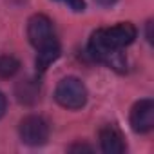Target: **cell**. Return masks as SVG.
<instances>
[{"label": "cell", "instance_id": "1", "mask_svg": "<svg viewBox=\"0 0 154 154\" xmlns=\"http://www.w3.org/2000/svg\"><path fill=\"white\" fill-rule=\"evenodd\" d=\"M138 36V29L131 22H122L112 27L96 29L89 38V53L94 60L105 63L107 67L123 72L127 69V60L122 53L123 47L131 45Z\"/></svg>", "mask_w": 154, "mask_h": 154}, {"label": "cell", "instance_id": "2", "mask_svg": "<svg viewBox=\"0 0 154 154\" xmlns=\"http://www.w3.org/2000/svg\"><path fill=\"white\" fill-rule=\"evenodd\" d=\"M27 38L36 49V69L44 72L60 56V44L53 22L45 15H35L27 22Z\"/></svg>", "mask_w": 154, "mask_h": 154}, {"label": "cell", "instance_id": "3", "mask_svg": "<svg viewBox=\"0 0 154 154\" xmlns=\"http://www.w3.org/2000/svg\"><path fill=\"white\" fill-rule=\"evenodd\" d=\"M54 100L71 111L82 109L87 102V89L84 85L82 80L74 78V76H67V78H62L54 89Z\"/></svg>", "mask_w": 154, "mask_h": 154}, {"label": "cell", "instance_id": "4", "mask_svg": "<svg viewBox=\"0 0 154 154\" xmlns=\"http://www.w3.org/2000/svg\"><path fill=\"white\" fill-rule=\"evenodd\" d=\"M18 134L26 145H31V147L44 145L49 138V123L42 116H36V114L26 116L20 122Z\"/></svg>", "mask_w": 154, "mask_h": 154}, {"label": "cell", "instance_id": "5", "mask_svg": "<svg viewBox=\"0 0 154 154\" xmlns=\"http://www.w3.org/2000/svg\"><path fill=\"white\" fill-rule=\"evenodd\" d=\"M129 122H131V127L134 132H138V134L150 132L154 127V102L150 98L136 102L131 109Z\"/></svg>", "mask_w": 154, "mask_h": 154}, {"label": "cell", "instance_id": "6", "mask_svg": "<svg viewBox=\"0 0 154 154\" xmlns=\"http://www.w3.org/2000/svg\"><path fill=\"white\" fill-rule=\"evenodd\" d=\"M100 147L105 154H123L125 152V141L122 132L114 125H105L100 129Z\"/></svg>", "mask_w": 154, "mask_h": 154}, {"label": "cell", "instance_id": "7", "mask_svg": "<svg viewBox=\"0 0 154 154\" xmlns=\"http://www.w3.org/2000/svg\"><path fill=\"white\" fill-rule=\"evenodd\" d=\"M20 69V62L11 56V54H2L0 56V78L6 80V78H13V76L18 72Z\"/></svg>", "mask_w": 154, "mask_h": 154}, {"label": "cell", "instance_id": "8", "mask_svg": "<svg viewBox=\"0 0 154 154\" xmlns=\"http://www.w3.org/2000/svg\"><path fill=\"white\" fill-rule=\"evenodd\" d=\"M17 94H18V100H20V102H24V103H33V102L38 98V87L35 85L33 80H27V82H24L22 85H18Z\"/></svg>", "mask_w": 154, "mask_h": 154}, {"label": "cell", "instance_id": "9", "mask_svg": "<svg viewBox=\"0 0 154 154\" xmlns=\"http://www.w3.org/2000/svg\"><path fill=\"white\" fill-rule=\"evenodd\" d=\"M56 2L67 6L71 11H76V13H80V11L85 9V2H84V0H56Z\"/></svg>", "mask_w": 154, "mask_h": 154}, {"label": "cell", "instance_id": "10", "mask_svg": "<svg viewBox=\"0 0 154 154\" xmlns=\"http://www.w3.org/2000/svg\"><path fill=\"white\" fill-rule=\"evenodd\" d=\"M71 152H82V150H87V152H93V149L89 145H82V143H76V145H71L69 147Z\"/></svg>", "mask_w": 154, "mask_h": 154}, {"label": "cell", "instance_id": "11", "mask_svg": "<svg viewBox=\"0 0 154 154\" xmlns=\"http://www.w3.org/2000/svg\"><path fill=\"white\" fill-rule=\"evenodd\" d=\"M6 109H8V98L4 96V93H0V118L6 114Z\"/></svg>", "mask_w": 154, "mask_h": 154}, {"label": "cell", "instance_id": "12", "mask_svg": "<svg viewBox=\"0 0 154 154\" xmlns=\"http://www.w3.org/2000/svg\"><path fill=\"white\" fill-rule=\"evenodd\" d=\"M116 2V0H96V4H100V6H112Z\"/></svg>", "mask_w": 154, "mask_h": 154}]
</instances>
